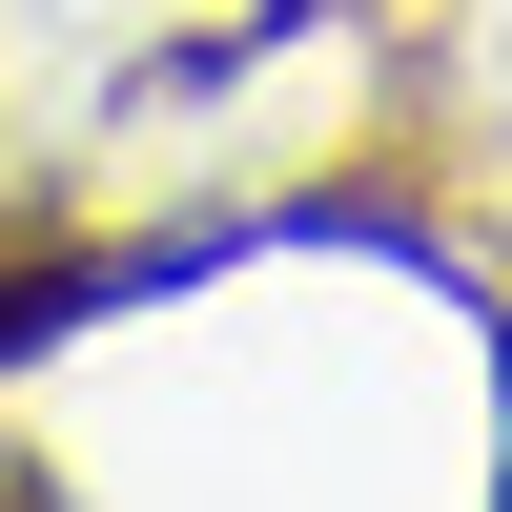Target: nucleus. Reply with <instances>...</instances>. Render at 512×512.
Listing matches in <instances>:
<instances>
[{
    "label": "nucleus",
    "instance_id": "nucleus-1",
    "mask_svg": "<svg viewBox=\"0 0 512 512\" xmlns=\"http://www.w3.org/2000/svg\"><path fill=\"white\" fill-rule=\"evenodd\" d=\"M103 287H164V267H103V246H0V369L62 349V328H103Z\"/></svg>",
    "mask_w": 512,
    "mask_h": 512
},
{
    "label": "nucleus",
    "instance_id": "nucleus-2",
    "mask_svg": "<svg viewBox=\"0 0 512 512\" xmlns=\"http://www.w3.org/2000/svg\"><path fill=\"white\" fill-rule=\"evenodd\" d=\"M0 512H62V492H41V472H0Z\"/></svg>",
    "mask_w": 512,
    "mask_h": 512
},
{
    "label": "nucleus",
    "instance_id": "nucleus-3",
    "mask_svg": "<svg viewBox=\"0 0 512 512\" xmlns=\"http://www.w3.org/2000/svg\"><path fill=\"white\" fill-rule=\"evenodd\" d=\"M492 410H512V328H492ZM492 512H512V492H492Z\"/></svg>",
    "mask_w": 512,
    "mask_h": 512
}]
</instances>
